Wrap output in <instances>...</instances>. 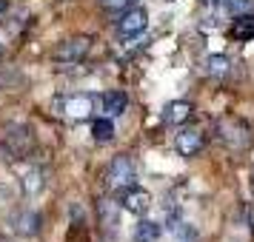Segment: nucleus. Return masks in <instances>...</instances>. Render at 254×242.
<instances>
[{"label": "nucleus", "mask_w": 254, "mask_h": 242, "mask_svg": "<svg viewBox=\"0 0 254 242\" xmlns=\"http://www.w3.org/2000/svg\"><path fill=\"white\" fill-rule=\"evenodd\" d=\"M55 108H58L63 117H69V120H86V117H92V111H94V97L92 94L58 97V100H55Z\"/></svg>", "instance_id": "obj_1"}, {"label": "nucleus", "mask_w": 254, "mask_h": 242, "mask_svg": "<svg viewBox=\"0 0 254 242\" xmlns=\"http://www.w3.org/2000/svg\"><path fill=\"white\" fill-rule=\"evenodd\" d=\"M234 40H254V14L246 12V14H234V23H231V32H229Z\"/></svg>", "instance_id": "obj_8"}, {"label": "nucleus", "mask_w": 254, "mask_h": 242, "mask_svg": "<svg viewBox=\"0 0 254 242\" xmlns=\"http://www.w3.org/2000/svg\"><path fill=\"white\" fill-rule=\"evenodd\" d=\"M231 69V60L226 54H208L206 57V71L211 77H223V74H229Z\"/></svg>", "instance_id": "obj_13"}, {"label": "nucleus", "mask_w": 254, "mask_h": 242, "mask_svg": "<svg viewBox=\"0 0 254 242\" xmlns=\"http://www.w3.org/2000/svg\"><path fill=\"white\" fill-rule=\"evenodd\" d=\"M100 3H103L106 9H120V6H126L128 0H100Z\"/></svg>", "instance_id": "obj_16"}, {"label": "nucleus", "mask_w": 254, "mask_h": 242, "mask_svg": "<svg viewBox=\"0 0 254 242\" xmlns=\"http://www.w3.org/2000/svg\"><path fill=\"white\" fill-rule=\"evenodd\" d=\"M146 23H149V14H146V9H143V6H134V9L123 12V17H120L117 29H120V35H123V37H134V35H140V32L146 29Z\"/></svg>", "instance_id": "obj_4"}, {"label": "nucleus", "mask_w": 254, "mask_h": 242, "mask_svg": "<svg viewBox=\"0 0 254 242\" xmlns=\"http://www.w3.org/2000/svg\"><path fill=\"white\" fill-rule=\"evenodd\" d=\"M14 231L20 237H35L37 231H40V214L37 211H20L14 217Z\"/></svg>", "instance_id": "obj_7"}, {"label": "nucleus", "mask_w": 254, "mask_h": 242, "mask_svg": "<svg viewBox=\"0 0 254 242\" xmlns=\"http://www.w3.org/2000/svg\"><path fill=\"white\" fill-rule=\"evenodd\" d=\"M123 208L131 211V214H137V217H143L151 208V194L143 191V188H137V185H131V188L123 191Z\"/></svg>", "instance_id": "obj_6"}, {"label": "nucleus", "mask_w": 254, "mask_h": 242, "mask_svg": "<svg viewBox=\"0 0 254 242\" xmlns=\"http://www.w3.org/2000/svg\"><path fill=\"white\" fill-rule=\"evenodd\" d=\"M6 12V0H0V14Z\"/></svg>", "instance_id": "obj_17"}, {"label": "nucleus", "mask_w": 254, "mask_h": 242, "mask_svg": "<svg viewBox=\"0 0 254 242\" xmlns=\"http://www.w3.org/2000/svg\"><path fill=\"white\" fill-rule=\"evenodd\" d=\"M92 137H94V143H112V140H115V123H112L109 117L94 120L92 123Z\"/></svg>", "instance_id": "obj_11"}, {"label": "nucleus", "mask_w": 254, "mask_h": 242, "mask_svg": "<svg viewBox=\"0 0 254 242\" xmlns=\"http://www.w3.org/2000/svg\"><path fill=\"white\" fill-rule=\"evenodd\" d=\"M106 180H109V185H112L115 191H126V188H131L134 180H137V168H134V162L128 160V157H115L112 165H109Z\"/></svg>", "instance_id": "obj_2"}, {"label": "nucleus", "mask_w": 254, "mask_h": 242, "mask_svg": "<svg viewBox=\"0 0 254 242\" xmlns=\"http://www.w3.org/2000/svg\"><path fill=\"white\" fill-rule=\"evenodd\" d=\"M252 9H254L252 0H226V12L229 14H246V12H252Z\"/></svg>", "instance_id": "obj_15"}, {"label": "nucleus", "mask_w": 254, "mask_h": 242, "mask_svg": "<svg viewBox=\"0 0 254 242\" xmlns=\"http://www.w3.org/2000/svg\"><path fill=\"white\" fill-rule=\"evenodd\" d=\"M89 48H92V40L89 37H69V40H63L58 46V51H55V60L58 63H77V60H83L86 54H89Z\"/></svg>", "instance_id": "obj_3"}, {"label": "nucleus", "mask_w": 254, "mask_h": 242, "mask_svg": "<svg viewBox=\"0 0 254 242\" xmlns=\"http://www.w3.org/2000/svg\"><path fill=\"white\" fill-rule=\"evenodd\" d=\"M117 214H120V211H117V205L112 199H103V202H100V219L106 222V228L117 225Z\"/></svg>", "instance_id": "obj_14"}, {"label": "nucleus", "mask_w": 254, "mask_h": 242, "mask_svg": "<svg viewBox=\"0 0 254 242\" xmlns=\"http://www.w3.org/2000/svg\"><path fill=\"white\" fill-rule=\"evenodd\" d=\"M126 105H128L126 92H109L103 97V111L109 117H120L123 111H126Z\"/></svg>", "instance_id": "obj_10"}, {"label": "nucleus", "mask_w": 254, "mask_h": 242, "mask_svg": "<svg viewBox=\"0 0 254 242\" xmlns=\"http://www.w3.org/2000/svg\"><path fill=\"white\" fill-rule=\"evenodd\" d=\"M157 237H160V225L151 219H140L134 228V242H157Z\"/></svg>", "instance_id": "obj_12"}, {"label": "nucleus", "mask_w": 254, "mask_h": 242, "mask_svg": "<svg viewBox=\"0 0 254 242\" xmlns=\"http://www.w3.org/2000/svg\"><path fill=\"white\" fill-rule=\"evenodd\" d=\"M174 148H177L180 157H194V154H200V148H203V134L194 131V128H183V131L174 137Z\"/></svg>", "instance_id": "obj_5"}, {"label": "nucleus", "mask_w": 254, "mask_h": 242, "mask_svg": "<svg viewBox=\"0 0 254 242\" xmlns=\"http://www.w3.org/2000/svg\"><path fill=\"white\" fill-rule=\"evenodd\" d=\"M191 117V105L186 103V100H174V103L166 105V111H163V120L169 123V126H180Z\"/></svg>", "instance_id": "obj_9"}]
</instances>
